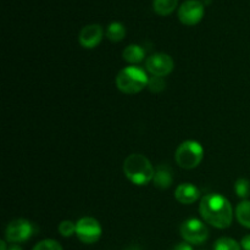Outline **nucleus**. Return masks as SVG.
<instances>
[{"instance_id":"obj_10","label":"nucleus","mask_w":250,"mask_h":250,"mask_svg":"<svg viewBox=\"0 0 250 250\" xmlns=\"http://www.w3.org/2000/svg\"><path fill=\"white\" fill-rule=\"evenodd\" d=\"M103 34H104V32H103V27L100 24H88L81 29L78 41L83 48L94 49L102 42Z\"/></svg>"},{"instance_id":"obj_20","label":"nucleus","mask_w":250,"mask_h":250,"mask_svg":"<svg viewBox=\"0 0 250 250\" xmlns=\"http://www.w3.org/2000/svg\"><path fill=\"white\" fill-rule=\"evenodd\" d=\"M58 229L59 233L62 237H71L76 234V224H73L70 220H65V221L60 222Z\"/></svg>"},{"instance_id":"obj_11","label":"nucleus","mask_w":250,"mask_h":250,"mask_svg":"<svg viewBox=\"0 0 250 250\" xmlns=\"http://www.w3.org/2000/svg\"><path fill=\"white\" fill-rule=\"evenodd\" d=\"M175 198L178 203L190 205L200 198L199 188L192 183H181L175 190Z\"/></svg>"},{"instance_id":"obj_22","label":"nucleus","mask_w":250,"mask_h":250,"mask_svg":"<svg viewBox=\"0 0 250 250\" xmlns=\"http://www.w3.org/2000/svg\"><path fill=\"white\" fill-rule=\"evenodd\" d=\"M241 247L243 250H250V234L244 236L241 241Z\"/></svg>"},{"instance_id":"obj_3","label":"nucleus","mask_w":250,"mask_h":250,"mask_svg":"<svg viewBox=\"0 0 250 250\" xmlns=\"http://www.w3.org/2000/svg\"><path fill=\"white\" fill-rule=\"evenodd\" d=\"M149 77L146 71L137 66H128L125 67L117 73L116 87L125 94H137L142 92L146 87H148Z\"/></svg>"},{"instance_id":"obj_26","label":"nucleus","mask_w":250,"mask_h":250,"mask_svg":"<svg viewBox=\"0 0 250 250\" xmlns=\"http://www.w3.org/2000/svg\"><path fill=\"white\" fill-rule=\"evenodd\" d=\"M127 250H141L138 247H132V248H128Z\"/></svg>"},{"instance_id":"obj_13","label":"nucleus","mask_w":250,"mask_h":250,"mask_svg":"<svg viewBox=\"0 0 250 250\" xmlns=\"http://www.w3.org/2000/svg\"><path fill=\"white\" fill-rule=\"evenodd\" d=\"M122 58H124L125 61L129 63H139L146 58V51H144V49L141 45L131 44V45H128L124 50Z\"/></svg>"},{"instance_id":"obj_17","label":"nucleus","mask_w":250,"mask_h":250,"mask_svg":"<svg viewBox=\"0 0 250 250\" xmlns=\"http://www.w3.org/2000/svg\"><path fill=\"white\" fill-rule=\"evenodd\" d=\"M242 247L234 239L229 237H221L214 243V250H241Z\"/></svg>"},{"instance_id":"obj_6","label":"nucleus","mask_w":250,"mask_h":250,"mask_svg":"<svg viewBox=\"0 0 250 250\" xmlns=\"http://www.w3.org/2000/svg\"><path fill=\"white\" fill-rule=\"evenodd\" d=\"M181 237L189 244L199 246L209 238V229L203 221L198 219H188L180 227Z\"/></svg>"},{"instance_id":"obj_24","label":"nucleus","mask_w":250,"mask_h":250,"mask_svg":"<svg viewBox=\"0 0 250 250\" xmlns=\"http://www.w3.org/2000/svg\"><path fill=\"white\" fill-rule=\"evenodd\" d=\"M0 246H1V250H9L6 249V243H5V241L0 242Z\"/></svg>"},{"instance_id":"obj_5","label":"nucleus","mask_w":250,"mask_h":250,"mask_svg":"<svg viewBox=\"0 0 250 250\" xmlns=\"http://www.w3.org/2000/svg\"><path fill=\"white\" fill-rule=\"evenodd\" d=\"M38 229L33 222L24 219H16L10 222L5 229V238L10 243H22L31 239Z\"/></svg>"},{"instance_id":"obj_21","label":"nucleus","mask_w":250,"mask_h":250,"mask_svg":"<svg viewBox=\"0 0 250 250\" xmlns=\"http://www.w3.org/2000/svg\"><path fill=\"white\" fill-rule=\"evenodd\" d=\"M32 250H62V247L54 239H44V241L36 244Z\"/></svg>"},{"instance_id":"obj_12","label":"nucleus","mask_w":250,"mask_h":250,"mask_svg":"<svg viewBox=\"0 0 250 250\" xmlns=\"http://www.w3.org/2000/svg\"><path fill=\"white\" fill-rule=\"evenodd\" d=\"M173 182L172 171L167 165H159L155 168V173H154L153 183L156 188L159 189H166L170 188Z\"/></svg>"},{"instance_id":"obj_4","label":"nucleus","mask_w":250,"mask_h":250,"mask_svg":"<svg viewBox=\"0 0 250 250\" xmlns=\"http://www.w3.org/2000/svg\"><path fill=\"white\" fill-rule=\"evenodd\" d=\"M204 158V149L199 142L186 141L178 146L175 153V160L180 167L192 170L200 165Z\"/></svg>"},{"instance_id":"obj_25","label":"nucleus","mask_w":250,"mask_h":250,"mask_svg":"<svg viewBox=\"0 0 250 250\" xmlns=\"http://www.w3.org/2000/svg\"><path fill=\"white\" fill-rule=\"evenodd\" d=\"M9 250H22V249L17 246H12V247H10Z\"/></svg>"},{"instance_id":"obj_18","label":"nucleus","mask_w":250,"mask_h":250,"mask_svg":"<svg viewBox=\"0 0 250 250\" xmlns=\"http://www.w3.org/2000/svg\"><path fill=\"white\" fill-rule=\"evenodd\" d=\"M234 192L239 198L246 200L250 195V182L247 178H239L234 183Z\"/></svg>"},{"instance_id":"obj_19","label":"nucleus","mask_w":250,"mask_h":250,"mask_svg":"<svg viewBox=\"0 0 250 250\" xmlns=\"http://www.w3.org/2000/svg\"><path fill=\"white\" fill-rule=\"evenodd\" d=\"M166 83L164 77H158V76H153V77H149L148 82V88L150 92L153 93H160L165 89Z\"/></svg>"},{"instance_id":"obj_2","label":"nucleus","mask_w":250,"mask_h":250,"mask_svg":"<svg viewBox=\"0 0 250 250\" xmlns=\"http://www.w3.org/2000/svg\"><path fill=\"white\" fill-rule=\"evenodd\" d=\"M124 173L133 185L146 186L149 182H153L155 168L144 155L131 154L124 161Z\"/></svg>"},{"instance_id":"obj_16","label":"nucleus","mask_w":250,"mask_h":250,"mask_svg":"<svg viewBox=\"0 0 250 250\" xmlns=\"http://www.w3.org/2000/svg\"><path fill=\"white\" fill-rule=\"evenodd\" d=\"M106 37L109 41L114 42V43L121 42L126 37V28L121 22H111L107 26Z\"/></svg>"},{"instance_id":"obj_9","label":"nucleus","mask_w":250,"mask_h":250,"mask_svg":"<svg viewBox=\"0 0 250 250\" xmlns=\"http://www.w3.org/2000/svg\"><path fill=\"white\" fill-rule=\"evenodd\" d=\"M204 16V5L199 0H187L178 9V19L186 26L199 23Z\"/></svg>"},{"instance_id":"obj_23","label":"nucleus","mask_w":250,"mask_h":250,"mask_svg":"<svg viewBox=\"0 0 250 250\" xmlns=\"http://www.w3.org/2000/svg\"><path fill=\"white\" fill-rule=\"evenodd\" d=\"M172 250H193V247L187 242H182V243H178Z\"/></svg>"},{"instance_id":"obj_8","label":"nucleus","mask_w":250,"mask_h":250,"mask_svg":"<svg viewBox=\"0 0 250 250\" xmlns=\"http://www.w3.org/2000/svg\"><path fill=\"white\" fill-rule=\"evenodd\" d=\"M172 58L167 54L156 53L149 56L146 61V68L151 76H158V77H165L170 75L173 70Z\"/></svg>"},{"instance_id":"obj_15","label":"nucleus","mask_w":250,"mask_h":250,"mask_svg":"<svg viewBox=\"0 0 250 250\" xmlns=\"http://www.w3.org/2000/svg\"><path fill=\"white\" fill-rule=\"evenodd\" d=\"M236 219L246 229H250V202L243 200L236 208Z\"/></svg>"},{"instance_id":"obj_1","label":"nucleus","mask_w":250,"mask_h":250,"mask_svg":"<svg viewBox=\"0 0 250 250\" xmlns=\"http://www.w3.org/2000/svg\"><path fill=\"white\" fill-rule=\"evenodd\" d=\"M199 212L207 224L219 229L229 227L233 220V209L231 203L219 193L204 195L200 200Z\"/></svg>"},{"instance_id":"obj_7","label":"nucleus","mask_w":250,"mask_h":250,"mask_svg":"<svg viewBox=\"0 0 250 250\" xmlns=\"http://www.w3.org/2000/svg\"><path fill=\"white\" fill-rule=\"evenodd\" d=\"M102 226L94 217H82L76 224V236L84 244L97 243L102 237Z\"/></svg>"},{"instance_id":"obj_14","label":"nucleus","mask_w":250,"mask_h":250,"mask_svg":"<svg viewBox=\"0 0 250 250\" xmlns=\"http://www.w3.org/2000/svg\"><path fill=\"white\" fill-rule=\"evenodd\" d=\"M178 0H153L154 11L160 16H168L176 10Z\"/></svg>"}]
</instances>
